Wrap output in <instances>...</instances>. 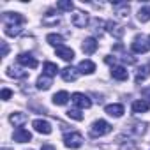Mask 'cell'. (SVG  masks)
Here are the masks:
<instances>
[{
	"label": "cell",
	"mask_w": 150,
	"mask_h": 150,
	"mask_svg": "<svg viewBox=\"0 0 150 150\" xmlns=\"http://www.w3.org/2000/svg\"><path fill=\"white\" fill-rule=\"evenodd\" d=\"M11 96H13V92H11L9 88H4V90H2V99H4V101H9Z\"/></svg>",
	"instance_id": "f546056e"
},
{
	"label": "cell",
	"mask_w": 150,
	"mask_h": 150,
	"mask_svg": "<svg viewBox=\"0 0 150 150\" xmlns=\"http://www.w3.org/2000/svg\"><path fill=\"white\" fill-rule=\"evenodd\" d=\"M69 99H71V96H69L65 90H62V92H58V94L53 96V103H55L57 106H64V104H67Z\"/></svg>",
	"instance_id": "d6986e66"
},
{
	"label": "cell",
	"mask_w": 150,
	"mask_h": 150,
	"mask_svg": "<svg viewBox=\"0 0 150 150\" xmlns=\"http://www.w3.org/2000/svg\"><path fill=\"white\" fill-rule=\"evenodd\" d=\"M148 74H150V67H148V65L139 67V69H138V74H136V78H134V81L139 85L141 81H145V80L148 78Z\"/></svg>",
	"instance_id": "ffe728a7"
},
{
	"label": "cell",
	"mask_w": 150,
	"mask_h": 150,
	"mask_svg": "<svg viewBox=\"0 0 150 150\" xmlns=\"http://www.w3.org/2000/svg\"><path fill=\"white\" fill-rule=\"evenodd\" d=\"M18 64H21V65H25V67H30V69H35V67L39 65V62H37L30 53H21V55H18Z\"/></svg>",
	"instance_id": "52a82bcc"
},
{
	"label": "cell",
	"mask_w": 150,
	"mask_h": 150,
	"mask_svg": "<svg viewBox=\"0 0 150 150\" xmlns=\"http://www.w3.org/2000/svg\"><path fill=\"white\" fill-rule=\"evenodd\" d=\"M32 125H34V129H35L37 132H41V134H51V125H50V122H46V120L37 118V120L32 122Z\"/></svg>",
	"instance_id": "ba28073f"
},
{
	"label": "cell",
	"mask_w": 150,
	"mask_h": 150,
	"mask_svg": "<svg viewBox=\"0 0 150 150\" xmlns=\"http://www.w3.org/2000/svg\"><path fill=\"white\" fill-rule=\"evenodd\" d=\"M67 117H69V118H74V120H78V122L83 120V113H80V110H69V111H67Z\"/></svg>",
	"instance_id": "f1b7e54d"
},
{
	"label": "cell",
	"mask_w": 150,
	"mask_h": 150,
	"mask_svg": "<svg viewBox=\"0 0 150 150\" xmlns=\"http://www.w3.org/2000/svg\"><path fill=\"white\" fill-rule=\"evenodd\" d=\"M108 132H111V125H110L106 120H96V122L92 124V127H90V134H92L94 138L104 136V134H108Z\"/></svg>",
	"instance_id": "6da1fadb"
},
{
	"label": "cell",
	"mask_w": 150,
	"mask_h": 150,
	"mask_svg": "<svg viewBox=\"0 0 150 150\" xmlns=\"http://www.w3.org/2000/svg\"><path fill=\"white\" fill-rule=\"evenodd\" d=\"M41 150H55V146H53V145H42Z\"/></svg>",
	"instance_id": "1f68e13d"
},
{
	"label": "cell",
	"mask_w": 150,
	"mask_h": 150,
	"mask_svg": "<svg viewBox=\"0 0 150 150\" xmlns=\"http://www.w3.org/2000/svg\"><path fill=\"white\" fill-rule=\"evenodd\" d=\"M62 78L65 81H76L78 80V71L74 69V67H65L62 71Z\"/></svg>",
	"instance_id": "e0dca14e"
},
{
	"label": "cell",
	"mask_w": 150,
	"mask_h": 150,
	"mask_svg": "<svg viewBox=\"0 0 150 150\" xmlns=\"http://www.w3.org/2000/svg\"><path fill=\"white\" fill-rule=\"evenodd\" d=\"M51 85H53V80H51V76H48V74H42V76L37 78V88L39 90H48Z\"/></svg>",
	"instance_id": "9a60e30c"
},
{
	"label": "cell",
	"mask_w": 150,
	"mask_h": 150,
	"mask_svg": "<svg viewBox=\"0 0 150 150\" xmlns=\"http://www.w3.org/2000/svg\"><path fill=\"white\" fill-rule=\"evenodd\" d=\"M145 96H148V97H150V90H145ZM148 101H150V99H148Z\"/></svg>",
	"instance_id": "d6a6232c"
},
{
	"label": "cell",
	"mask_w": 150,
	"mask_h": 150,
	"mask_svg": "<svg viewBox=\"0 0 150 150\" xmlns=\"http://www.w3.org/2000/svg\"><path fill=\"white\" fill-rule=\"evenodd\" d=\"M46 41L51 44V46H62V42H64V37L62 35H58V34H48L46 35Z\"/></svg>",
	"instance_id": "7402d4cb"
},
{
	"label": "cell",
	"mask_w": 150,
	"mask_h": 150,
	"mask_svg": "<svg viewBox=\"0 0 150 150\" xmlns=\"http://www.w3.org/2000/svg\"><path fill=\"white\" fill-rule=\"evenodd\" d=\"M71 23H72L74 27H78V28H85L87 23H88L87 13H83V11H74L72 16H71Z\"/></svg>",
	"instance_id": "3957f363"
},
{
	"label": "cell",
	"mask_w": 150,
	"mask_h": 150,
	"mask_svg": "<svg viewBox=\"0 0 150 150\" xmlns=\"http://www.w3.org/2000/svg\"><path fill=\"white\" fill-rule=\"evenodd\" d=\"M111 76H113L115 80H118V81H124V80L129 78V72H127V69H125L124 65H115V67L111 69Z\"/></svg>",
	"instance_id": "30bf717a"
},
{
	"label": "cell",
	"mask_w": 150,
	"mask_h": 150,
	"mask_svg": "<svg viewBox=\"0 0 150 150\" xmlns=\"http://www.w3.org/2000/svg\"><path fill=\"white\" fill-rule=\"evenodd\" d=\"M57 55L62 58V60H65V62H71L72 58H74V51L71 50V48H67V46H58L57 48Z\"/></svg>",
	"instance_id": "4fadbf2b"
},
{
	"label": "cell",
	"mask_w": 150,
	"mask_h": 150,
	"mask_svg": "<svg viewBox=\"0 0 150 150\" xmlns=\"http://www.w3.org/2000/svg\"><path fill=\"white\" fill-rule=\"evenodd\" d=\"M104 111L110 115V117H122L124 115V106L122 104H108L106 108H104Z\"/></svg>",
	"instance_id": "5bb4252c"
},
{
	"label": "cell",
	"mask_w": 150,
	"mask_h": 150,
	"mask_svg": "<svg viewBox=\"0 0 150 150\" xmlns=\"http://www.w3.org/2000/svg\"><path fill=\"white\" fill-rule=\"evenodd\" d=\"M148 50H150V42H146L143 35H136L132 41V51L134 53H146Z\"/></svg>",
	"instance_id": "8992f818"
},
{
	"label": "cell",
	"mask_w": 150,
	"mask_h": 150,
	"mask_svg": "<svg viewBox=\"0 0 150 150\" xmlns=\"http://www.w3.org/2000/svg\"><path fill=\"white\" fill-rule=\"evenodd\" d=\"M57 72H58V65L57 64H51V62L44 64V74H48V76H55Z\"/></svg>",
	"instance_id": "484cf974"
},
{
	"label": "cell",
	"mask_w": 150,
	"mask_h": 150,
	"mask_svg": "<svg viewBox=\"0 0 150 150\" xmlns=\"http://www.w3.org/2000/svg\"><path fill=\"white\" fill-rule=\"evenodd\" d=\"M148 42H150V37H148Z\"/></svg>",
	"instance_id": "e575fe53"
},
{
	"label": "cell",
	"mask_w": 150,
	"mask_h": 150,
	"mask_svg": "<svg viewBox=\"0 0 150 150\" xmlns=\"http://www.w3.org/2000/svg\"><path fill=\"white\" fill-rule=\"evenodd\" d=\"M71 99H72V103H74V104H76L78 108H81V110H87V108H90V106H92V101L88 99V96L80 94V92L72 94V96H71Z\"/></svg>",
	"instance_id": "277c9868"
},
{
	"label": "cell",
	"mask_w": 150,
	"mask_h": 150,
	"mask_svg": "<svg viewBox=\"0 0 150 150\" xmlns=\"http://www.w3.org/2000/svg\"><path fill=\"white\" fill-rule=\"evenodd\" d=\"M106 28H108V32L111 34V35H115L117 39H120L124 34H125V30H124V27H120V25H117L115 21H108L106 23Z\"/></svg>",
	"instance_id": "7c38bea8"
},
{
	"label": "cell",
	"mask_w": 150,
	"mask_h": 150,
	"mask_svg": "<svg viewBox=\"0 0 150 150\" xmlns=\"http://www.w3.org/2000/svg\"><path fill=\"white\" fill-rule=\"evenodd\" d=\"M97 46H99V42H97L94 37H88V39H85V41H83V44H81V48H83V53H87V55H92V53H96Z\"/></svg>",
	"instance_id": "8fae6325"
},
{
	"label": "cell",
	"mask_w": 150,
	"mask_h": 150,
	"mask_svg": "<svg viewBox=\"0 0 150 150\" xmlns=\"http://www.w3.org/2000/svg\"><path fill=\"white\" fill-rule=\"evenodd\" d=\"M7 74H9L11 78H20V80H23V78H27V76H28V72H27V71H21V69H14V67L7 69Z\"/></svg>",
	"instance_id": "cb8c5ba5"
},
{
	"label": "cell",
	"mask_w": 150,
	"mask_h": 150,
	"mask_svg": "<svg viewBox=\"0 0 150 150\" xmlns=\"http://www.w3.org/2000/svg\"><path fill=\"white\" fill-rule=\"evenodd\" d=\"M64 143L67 148H80L83 145V136L80 132H71L64 136Z\"/></svg>",
	"instance_id": "7a4b0ae2"
},
{
	"label": "cell",
	"mask_w": 150,
	"mask_h": 150,
	"mask_svg": "<svg viewBox=\"0 0 150 150\" xmlns=\"http://www.w3.org/2000/svg\"><path fill=\"white\" fill-rule=\"evenodd\" d=\"M148 103L146 101H143V99H139V101H134L132 103V111L134 113H145V111H148Z\"/></svg>",
	"instance_id": "44dd1931"
},
{
	"label": "cell",
	"mask_w": 150,
	"mask_h": 150,
	"mask_svg": "<svg viewBox=\"0 0 150 150\" xmlns=\"http://www.w3.org/2000/svg\"><path fill=\"white\" fill-rule=\"evenodd\" d=\"M80 72H83V74H92L94 71H96V64L92 62V60H83V62H80Z\"/></svg>",
	"instance_id": "ac0fdd59"
},
{
	"label": "cell",
	"mask_w": 150,
	"mask_h": 150,
	"mask_svg": "<svg viewBox=\"0 0 150 150\" xmlns=\"http://www.w3.org/2000/svg\"><path fill=\"white\" fill-rule=\"evenodd\" d=\"M2 150H9V148H2Z\"/></svg>",
	"instance_id": "836d02e7"
},
{
	"label": "cell",
	"mask_w": 150,
	"mask_h": 150,
	"mask_svg": "<svg viewBox=\"0 0 150 150\" xmlns=\"http://www.w3.org/2000/svg\"><path fill=\"white\" fill-rule=\"evenodd\" d=\"M115 7H117V14H118L120 18H125V16H127V13H129V4H125V2H115Z\"/></svg>",
	"instance_id": "603a6c76"
},
{
	"label": "cell",
	"mask_w": 150,
	"mask_h": 150,
	"mask_svg": "<svg viewBox=\"0 0 150 150\" xmlns=\"http://www.w3.org/2000/svg\"><path fill=\"white\" fill-rule=\"evenodd\" d=\"M2 21H4V25H14V27H20V25L25 23V18H23L21 14H18V13H6L4 18H2Z\"/></svg>",
	"instance_id": "5b68a950"
},
{
	"label": "cell",
	"mask_w": 150,
	"mask_h": 150,
	"mask_svg": "<svg viewBox=\"0 0 150 150\" xmlns=\"http://www.w3.org/2000/svg\"><path fill=\"white\" fill-rule=\"evenodd\" d=\"M138 18H139V21H141V23H146V21L150 20V6L141 7V9H139V13H138Z\"/></svg>",
	"instance_id": "d4e9b609"
},
{
	"label": "cell",
	"mask_w": 150,
	"mask_h": 150,
	"mask_svg": "<svg viewBox=\"0 0 150 150\" xmlns=\"http://www.w3.org/2000/svg\"><path fill=\"white\" fill-rule=\"evenodd\" d=\"M13 138H14V141H18V143H27V141H30V139H32V134H30L27 129L18 127V129L14 131Z\"/></svg>",
	"instance_id": "9c48e42d"
},
{
	"label": "cell",
	"mask_w": 150,
	"mask_h": 150,
	"mask_svg": "<svg viewBox=\"0 0 150 150\" xmlns=\"http://www.w3.org/2000/svg\"><path fill=\"white\" fill-rule=\"evenodd\" d=\"M57 9L58 11H72L74 4L71 2V0H62V2H57Z\"/></svg>",
	"instance_id": "4316f807"
},
{
	"label": "cell",
	"mask_w": 150,
	"mask_h": 150,
	"mask_svg": "<svg viewBox=\"0 0 150 150\" xmlns=\"http://www.w3.org/2000/svg\"><path fill=\"white\" fill-rule=\"evenodd\" d=\"M7 53H9V46H7V42L2 41V57H7Z\"/></svg>",
	"instance_id": "4dcf8cb0"
},
{
	"label": "cell",
	"mask_w": 150,
	"mask_h": 150,
	"mask_svg": "<svg viewBox=\"0 0 150 150\" xmlns=\"http://www.w3.org/2000/svg\"><path fill=\"white\" fill-rule=\"evenodd\" d=\"M4 32H6V35L14 37V35H18L21 32V28L20 27H14V25H4Z\"/></svg>",
	"instance_id": "83f0119b"
},
{
	"label": "cell",
	"mask_w": 150,
	"mask_h": 150,
	"mask_svg": "<svg viewBox=\"0 0 150 150\" xmlns=\"http://www.w3.org/2000/svg\"><path fill=\"white\" fill-rule=\"evenodd\" d=\"M27 120H28V117H27L25 113H13V115L9 117V122H11L14 127H20V125H23Z\"/></svg>",
	"instance_id": "2e32d148"
}]
</instances>
